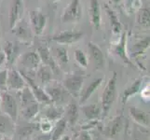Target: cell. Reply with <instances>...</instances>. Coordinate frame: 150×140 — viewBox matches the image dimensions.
<instances>
[{
  "label": "cell",
  "mask_w": 150,
  "mask_h": 140,
  "mask_svg": "<svg viewBox=\"0 0 150 140\" xmlns=\"http://www.w3.org/2000/svg\"><path fill=\"white\" fill-rule=\"evenodd\" d=\"M26 86L23 77L19 70L10 68L8 70L7 74V89L10 91L19 92Z\"/></svg>",
  "instance_id": "ba28073f"
},
{
  "label": "cell",
  "mask_w": 150,
  "mask_h": 140,
  "mask_svg": "<svg viewBox=\"0 0 150 140\" xmlns=\"http://www.w3.org/2000/svg\"><path fill=\"white\" fill-rule=\"evenodd\" d=\"M52 56L57 65H65L68 63V53L63 47H55L52 49Z\"/></svg>",
  "instance_id": "f546056e"
},
{
  "label": "cell",
  "mask_w": 150,
  "mask_h": 140,
  "mask_svg": "<svg viewBox=\"0 0 150 140\" xmlns=\"http://www.w3.org/2000/svg\"><path fill=\"white\" fill-rule=\"evenodd\" d=\"M52 1H57V0H52Z\"/></svg>",
  "instance_id": "bcb514c9"
},
{
  "label": "cell",
  "mask_w": 150,
  "mask_h": 140,
  "mask_svg": "<svg viewBox=\"0 0 150 140\" xmlns=\"http://www.w3.org/2000/svg\"><path fill=\"white\" fill-rule=\"evenodd\" d=\"M18 96H19V102H20V105H21V108L26 107L32 103L38 102L37 100H35L32 91H31V89L27 85L24 88H23L21 91L18 92Z\"/></svg>",
  "instance_id": "7402d4cb"
},
{
  "label": "cell",
  "mask_w": 150,
  "mask_h": 140,
  "mask_svg": "<svg viewBox=\"0 0 150 140\" xmlns=\"http://www.w3.org/2000/svg\"><path fill=\"white\" fill-rule=\"evenodd\" d=\"M123 128V116H117L107 123L105 129V134L107 137L113 138L120 134Z\"/></svg>",
  "instance_id": "9a60e30c"
},
{
  "label": "cell",
  "mask_w": 150,
  "mask_h": 140,
  "mask_svg": "<svg viewBox=\"0 0 150 140\" xmlns=\"http://www.w3.org/2000/svg\"><path fill=\"white\" fill-rule=\"evenodd\" d=\"M110 1H112V2H114V3H120V1H121V0H110Z\"/></svg>",
  "instance_id": "7bdbcfd3"
},
{
  "label": "cell",
  "mask_w": 150,
  "mask_h": 140,
  "mask_svg": "<svg viewBox=\"0 0 150 140\" xmlns=\"http://www.w3.org/2000/svg\"><path fill=\"white\" fill-rule=\"evenodd\" d=\"M17 32H16V35L20 38H26L29 35V29L25 26L24 24H19L17 26Z\"/></svg>",
  "instance_id": "e575fe53"
},
{
  "label": "cell",
  "mask_w": 150,
  "mask_h": 140,
  "mask_svg": "<svg viewBox=\"0 0 150 140\" xmlns=\"http://www.w3.org/2000/svg\"><path fill=\"white\" fill-rule=\"evenodd\" d=\"M102 82H103V77H98V79H95L92 80L83 91H81L80 95H79V97H80L79 103L81 105H83L84 103H86L90 99L91 95L98 89V88H99V86L102 84Z\"/></svg>",
  "instance_id": "d6986e66"
},
{
  "label": "cell",
  "mask_w": 150,
  "mask_h": 140,
  "mask_svg": "<svg viewBox=\"0 0 150 140\" xmlns=\"http://www.w3.org/2000/svg\"><path fill=\"white\" fill-rule=\"evenodd\" d=\"M64 113V108L62 106H57L55 104H48L46 107L42 109V116L44 120H47L50 122H57L60 120L61 118H63Z\"/></svg>",
  "instance_id": "7c38bea8"
},
{
  "label": "cell",
  "mask_w": 150,
  "mask_h": 140,
  "mask_svg": "<svg viewBox=\"0 0 150 140\" xmlns=\"http://www.w3.org/2000/svg\"><path fill=\"white\" fill-rule=\"evenodd\" d=\"M39 103L38 102H35V103H32L30 104V105L24 107H22L21 108V115L22 117L24 119V120H33L39 112Z\"/></svg>",
  "instance_id": "4316f807"
},
{
  "label": "cell",
  "mask_w": 150,
  "mask_h": 140,
  "mask_svg": "<svg viewBox=\"0 0 150 140\" xmlns=\"http://www.w3.org/2000/svg\"><path fill=\"white\" fill-rule=\"evenodd\" d=\"M7 69L0 70V91L7 90Z\"/></svg>",
  "instance_id": "8d00e7d4"
},
{
  "label": "cell",
  "mask_w": 150,
  "mask_h": 140,
  "mask_svg": "<svg viewBox=\"0 0 150 140\" xmlns=\"http://www.w3.org/2000/svg\"><path fill=\"white\" fill-rule=\"evenodd\" d=\"M79 109L76 102L71 100L67 105V107L64 109V115L65 116L64 120L66 121V122L69 123L71 126H74L77 122V119H79Z\"/></svg>",
  "instance_id": "2e32d148"
},
{
  "label": "cell",
  "mask_w": 150,
  "mask_h": 140,
  "mask_svg": "<svg viewBox=\"0 0 150 140\" xmlns=\"http://www.w3.org/2000/svg\"><path fill=\"white\" fill-rule=\"evenodd\" d=\"M0 109L15 122L19 114L18 102L11 93L7 90L0 91Z\"/></svg>",
  "instance_id": "3957f363"
},
{
  "label": "cell",
  "mask_w": 150,
  "mask_h": 140,
  "mask_svg": "<svg viewBox=\"0 0 150 140\" xmlns=\"http://www.w3.org/2000/svg\"><path fill=\"white\" fill-rule=\"evenodd\" d=\"M0 38H1V30H0Z\"/></svg>",
  "instance_id": "f6af8a7d"
},
{
  "label": "cell",
  "mask_w": 150,
  "mask_h": 140,
  "mask_svg": "<svg viewBox=\"0 0 150 140\" xmlns=\"http://www.w3.org/2000/svg\"><path fill=\"white\" fill-rule=\"evenodd\" d=\"M88 50H89L91 59L93 62L95 66H97V68H101L105 63V56H103L101 49L93 42H89L88 43Z\"/></svg>",
  "instance_id": "e0dca14e"
},
{
  "label": "cell",
  "mask_w": 150,
  "mask_h": 140,
  "mask_svg": "<svg viewBox=\"0 0 150 140\" xmlns=\"http://www.w3.org/2000/svg\"><path fill=\"white\" fill-rule=\"evenodd\" d=\"M3 51L5 55H6V59H7L6 62L9 65H11L14 62V59L16 58V54L18 51L16 45L13 42H11V41H7V42H5L4 44Z\"/></svg>",
  "instance_id": "f1b7e54d"
},
{
  "label": "cell",
  "mask_w": 150,
  "mask_h": 140,
  "mask_svg": "<svg viewBox=\"0 0 150 140\" xmlns=\"http://www.w3.org/2000/svg\"><path fill=\"white\" fill-rule=\"evenodd\" d=\"M75 58H76V61L77 62V64H79L80 66L84 67V68H86V67L88 66L87 56L81 50L76 49L75 50Z\"/></svg>",
  "instance_id": "d6a6232c"
},
{
  "label": "cell",
  "mask_w": 150,
  "mask_h": 140,
  "mask_svg": "<svg viewBox=\"0 0 150 140\" xmlns=\"http://www.w3.org/2000/svg\"><path fill=\"white\" fill-rule=\"evenodd\" d=\"M43 89L49 95L51 103L57 106H62L67 103L71 96L69 92L64 89V87L59 84L57 81L50 80L49 83L44 85Z\"/></svg>",
  "instance_id": "7a4b0ae2"
},
{
  "label": "cell",
  "mask_w": 150,
  "mask_h": 140,
  "mask_svg": "<svg viewBox=\"0 0 150 140\" xmlns=\"http://www.w3.org/2000/svg\"><path fill=\"white\" fill-rule=\"evenodd\" d=\"M126 43H127V37H126V33H122L120 41L114 46L113 51L117 56H118L127 65H133L132 63V60L129 58L128 53H127V50H126Z\"/></svg>",
  "instance_id": "5bb4252c"
},
{
  "label": "cell",
  "mask_w": 150,
  "mask_h": 140,
  "mask_svg": "<svg viewBox=\"0 0 150 140\" xmlns=\"http://www.w3.org/2000/svg\"><path fill=\"white\" fill-rule=\"evenodd\" d=\"M0 140H11L9 137H3V138H1Z\"/></svg>",
  "instance_id": "ee69618b"
},
{
  "label": "cell",
  "mask_w": 150,
  "mask_h": 140,
  "mask_svg": "<svg viewBox=\"0 0 150 140\" xmlns=\"http://www.w3.org/2000/svg\"><path fill=\"white\" fill-rule=\"evenodd\" d=\"M59 140H71V139H70V137L68 136H64L63 137L60 138Z\"/></svg>",
  "instance_id": "b9f144b4"
},
{
  "label": "cell",
  "mask_w": 150,
  "mask_h": 140,
  "mask_svg": "<svg viewBox=\"0 0 150 140\" xmlns=\"http://www.w3.org/2000/svg\"><path fill=\"white\" fill-rule=\"evenodd\" d=\"M35 130H38V126L37 125H32V126H25L23 128H22L20 130L19 134L21 137H26L29 134H33Z\"/></svg>",
  "instance_id": "836d02e7"
},
{
  "label": "cell",
  "mask_w": 150,
  "mask_h": 140,
  "mask_svg": "<svg viewBox=\"0 0 150 140\" xmlns=\"http://www.w3.org/2000/svg\"><path fill=\"white\" fill-rule=\"evenodd\" d=\"M83 82H84V79L82 76L72 75L64 79L63 80L62 85L64 87V89L69 92V95L71 96L79 97L82 90Z\"/></svg>",
  "instance_id": "8992f818"
},
{
  "label": "cell",
  "mask_w": 150,
  "mask_h": 140,
  "mask_svg": "<svg viewBox=\"0 0 150 140\" xmlns=\"http://www.w3.org/2000/svg\"><path fill=\"white\" fill-rule=\"evenodd\" d=\"M96 125H97V120L96 121H90V123H88V124H86V125L82 126V129L87 131V130H89V129L94 128Z\"/></svg>",
  "instance_id": "74e56055"
},
{
  "label": "cell",
  "mask_w": 150,
  "mask_h": 140,
  "mask_svg": "<svg viewBox=\"0 0 150 140\" xmlns=\"http://www.w3.org/2000/svg\"><path fill=\"white\" fill-rule=\"evenodd\" d=\"M129 112H130V115L133 119L134 122H136L137 123L141 124L143 126H149V123H150L149 113L136 107H130Z\"/></svg>",
  "instance_id": "ac0fdd59"
},
{
  "label": "cell",
  "mask_w": 150,
  "mask_h": 140,
  "mask_svg": "<svg viewBox=\"0 0 150 140\" xmlns=\"http://www.w3.org/2000/svg\"><path fill=\"white\" fill-rule=\"evenodd\" d=\"M117 72H113V76L108 80L102 95V113L103 117L107 115L117 98Z\"/></svg>",
  "instance_id": "6da1fadb"
},
{
  "label": "cell",
  "mask_w": 150,
  "mask_h": 140,
  "mask_svg": "<svg viewBox=\"0 0 150 140\" xmlns=\"http://www.w3.org/2000/svg\"><path fill=\"white\" fill-rule=\"evenodd\" d=\"M29 21L32 30L35 35H41L43 33L47 19L42 12L39 10H31L29 11Z\"/></svg>",
  "instance_id": "9c48e42d"
},
{
  "label": "cell",
  "mask_w": 150,
  "mask_h": 140,
  "mask_svg": "<svg viewBox=\"0 0 150 140\" xmlns=\"http://www.w3.org/2000/svg\"><path fill=\"white\" fill-rule=\"evenodd\" d=\"M52 70L49 66L42 64L39 65V67L35 71V75H37L38 80L41 82L42 85H46L50 80H52Z\"/></svg>",
  "instance_id": "603a6c76"
},
{
  "label": "cell",
  "mask_w": 150,
  "mask_h": 140,
  "mask_svg": "<svg viewBox=\"0 0 150 140\" xmlns=\"http://www.w3.org/2000/svg\"><path fill=\"white\" fill-rule=\"evenodd\" d=\"M23 13V0H12L11 7L8 13V22L10 29H13L17 25Z\"/></svg>",
  "instance_id": "4fadbf2b"
},
{
  "label": "cell",
  "mask_w": 150,
  "mask_h": 140,
  "mask_svg": "<svg viewBox=\"0 0 150 140\" xmlns=\"http://www.w3.org/2000/svg\"><path fill=\"white\" fill-rule=\"evenodd\" d=\"M6 61H7V59H6V55H5L3 50H2V49H0V67H1L5 63H6Z\"/></svg>",
  "instance_id": "ab89813d"
},
{
  "label": "cell",
  "mask_w": 150,
  "mask_h": 140,
  "mask_svg": "<svg viewBox=\"0 0 150 140\" xmlns=\"http://www.w3.org/2000/svg\"><path fill=\"white\" fill-rule=\"evenodd\" d=\"M67 122L64 120V118H61L60 120L57 121L54 128H52V133L50 132L51 140H59L64 136V134L66 130Z\"/></svg>",
  "instance_id": "83f0119b"
},
{
  "label": "cell",
  "mask_w": 150,
  "mask_h": 140,
  "mask_svg": "<svg viewBox=\"0 0 150 140\" xmlns=\"http://www.w3.org/2000/svg\"><path fill=\"white\" fill-rule=\"evenodd\" d=\"M105 11L108 15V18L110 21V25H111V29L114 35H120L121 32V23L120 22V20L117 18V15L116 12L114 11L109 6L105 5Z\"/></svg>",
  "instance_id": "d4e9b609"
},
{
  "label": "cell",
  "mask_w": 150,
  "mask_h": 140,
  "mask_svg": "<svg viewBox=\"0 0 150 140\" xmlns=\"http://www.w3.org/2000/svg\"><path fill=\"white\" fill-rule=\"evenodd\" d=\"M33 140H51L50 133V134H40V136H38L37 137H35Z\"/></svg>",
  "instance_id": "f35d334b"
},
{
  "label": "cell",
  "mask_w": 150,
  "mask_h": 140,
  "mask_svg": "<svg viewBox=\"0 0 150 140\" xmlns=\"http://www.w3.org/2000/svg\"><path fill=\"white\" fill-rule=\"evenodd\" d=\"M14 122L6 114L0 113V134H8L12 131Z\"/></svg>",
  "instance_id": "4dcf8cb0"
},
{
  "label": "cell",
  "mask_w": 150,
  "mask_h": 140,
  "mask_svg": "<svg viewBox=\"0 0 150 140\" xmlns=\"http://www.w3.org/2000/svg\"><path fill=\"white\" fill-rule=\"evenodd\" d=\"M142 82H143V79H137L128 88H126L122 95V104H125L132 95H136V93L141 90Z\"/></svg>",
  "instance_id": "484cf974"
},
{
  "label": "cell",
  "mask_w": 150,
  "mask_h": 140,
  "mask_svg": "<svg viewBox=\"0 0 150 140\" xmlns=\"http://www.w3.org/2000/svg\"><path fill=\"white\" fill-rule=\"evenodd\" d=\"M137 22L140 25L148 27L149 26V9H139L137 15Z\"/></svg>",
  "instance_id": "1f68e13d"
},
{
  "label": "cell",
  "mask_w": 150,
  "mask_h": 140,
  "mask_svg": "<svg viewBox=\"0 0 150 140\" xmlns=\"http://www.w3.org/2000/svg\"><path fill=\"white\" fill-rule=\"evenodd\" d=\"M39 129L42 131L43 134H50L52 130V124H51L50 122L47 121V120H43L39 123Z\"/></svg>",
  "instance_id": "d590c367"
},
{
  "label": "cell",
  "mask_w": 150,
  "mask_h": 140,
  "mask_svg": "<svg viewBox=\"0 0 150 140\" xmlns=\"http://www.w3.org/2000/svg\"><path fill=\"white\" fill-rule=\"evenodd\" d=\"M20 73L22 74V76L23 77L25 82H26V85L30 88L31 91H32L35 100L40 104H43V105H48V104L51 103L49 95L46 93V92L44 91L43 88H41L38 84H37L35 79L27 76L26 74H24L22 71H20Z\"/></svg>",
  "instance_id": "5b68a950"
},
{
  "label": "cell",
  "mask_w": 150,
  "mask_h": 140,
  "mask_svg": "<svg viewBox=\"0 0 150 140\" xmlns=\"http://www.w3.org/2000/svg\"><path fill=\"white\" fill-rule=\"evenodd\" d=\"M83 37V33L79 31H74V30H67L63 31L57 35H54L51 39L57 43L60 44H72L76 43Z\"/></svg>",
  "instance_id": "30bf717a"
},
{
  "label": "cell",
  "mask_w": 150,
  "mask_h": 140,
  "mask_svg": "<svg viewBox=\"0 0 150 140\" xmlns=\"http://www.w3.org/2000/svg\"><path fill=\"white\" fill-rule=\"evenodd\" d=\"M21 63L23 66V69L20 71L35 79V76L33 75H35V71L41 65V60L39 58L38 53H35V51H30V53H24L22 56Z\"/></svg>",
  "instance_id": "277c9868"
},
{
  "label": "cell",
  "mask_w": 150,
  "mask_h": 140,
  "mask_svg": "<svg viewBox=\"0 0 150 140\" xmlns=\"http://www.w3.org/2000/svg\"><path fill=\"white\" fill-rule=\"evenodd\" d=\"M81 110L85 115V117L89 121H96L100 118L102 114V107H100L96 104L86 105L81 107Z\"/></svg>",
  "instance_id": "44dd1931"
},
{
  "label": "cell",
  "mask_w": 150,
  "mask_h": 140,
  "mask_svg": "<svg viewBox=\"0 0 150 140\" xmlns=\"http://www.w3.org/2000/svg\"><path fill=\"white\" fill-rule=\"evenodd\" d=\"M149 44H150V38L149 37H146L144 38L142 40L138 41L135 44L133 45V47L132 48L131 50V56L132 58H137L140 55H142L143 53H144L148 48H149Z\"/></svg>",
  "instance_id": "cb8c5ba5"
},
{
  "label": "cell",
  "mask_w": 150,
  "mask_h": 140,
  "mask_svg": "<svg viewBox=\"0 0 150 140\" xmlns=\"http://www.w3.org/2000/svg\"><path fill=\"white\" fill-rule=\"evenodd\" d=\"M80 139H81V140H92L91 136H90V134L88 133V132L82 133V134H81V136H80Z\"/></svg>",
  "instance_id": "60d3db41"
},
{
  "label": "cell",
  "mask_w": 150,
  "mask_h": 140,
  "mask_svg": "<svg viewBox=\"0 0 150 140\" xmlns=\"http://www.w3.org/2000/svg\"><path fill=\"white\" fill-rule=\"evenodd\" d=\"M37 53L39 55V58L41 60V64L49 66L52 70L53 73H58L59 72V65L56 64V62L51 54L50 49L46 45H41L38 48Z\"/></svg>",
  "instance_id": "8fae6325"
},
{
  "label": "cell",
  "mask_w": 150,
  "mask_h": 140,
  "mask_svg": "<svg viewBox=\"0 0 150 140\" xmlns=\"http://www.w3.org/2000/svg\"><path fill=\"white\" fill-rule=\"evenodd\" d=\"M91 21L92 25L99 29L101 26V8L98 0H91Z\"/></svg>",
  "instance_id": "ffe728a7"
},
{
  "label": "cell",
  "mask_w": 150,
  "mask_h": 140,
  "mask_svg": "<svg viewBox=\"0 0 150 140\" xmlns=\"http://www.w3.org/2000/svg\"><path fill=\"white\" fill-rule=\"evenodd\" d=\"M82 16V7L80 0H71L63 14V22L73 23L79 21Z\"/></svg>",
  "instance_id": "52a82bcc"
}]
</instances>
